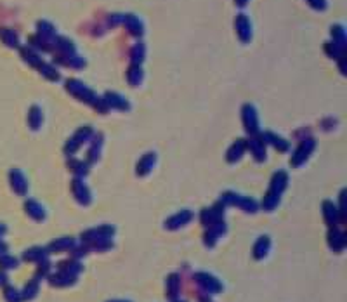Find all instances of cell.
Masks as SVG:
<instances>
[{
	"label": "cell",
	"mask_w": 347,
	"mask_h": 302,
	"mask_svg": "<svg viewBox=\"0 0 347 302\" xmlns=\"http://www.w3.org/2000/svg\"><path fill=\"white\" fill-rule=\"evenodd\" d=\"M287 186H288V174L285 172V170H278V172H275V175H273V179H271V184H269V190H267L266 197L262 198L259 209H262L266 212L275 210L276 207L280 205L281 195H283V191L287 190Z\"/></svg>",
	"instance_id": "6da1fadb"
},
{
	"label": "cell",
	"mask_w": 347,
	"mask_h": 302,
	"mask_svg": "<svg viewBox=\"0 0 347 302\" xmlns=\"http://www.w3.org/2000/svg\"><path fill=\"white\" fill-rule=\"evenodd\" d=\"M220 202H222L224 205L238 207L240 210L247 212V214H255V212L259 210V203H257L254 198L242 197V195L235 193V191H224V193L220 195Z\"/></svg>",
	"instance_id": "7a4b0ae2"
},
{
	"label": "cell",
	"mask_w": 347,
	"mask_h": 302,
	"mask_svg": "<svg viewBox=\"0 0 347 302\" xmlns=\"http://www.w3.org/2000/svg\"><path fill=\"white\" fill-rule=\"evenodd\" d=\"M115 226H109V224H103V226H97V228H91V230L82 233V242L85 245H91L96 242H104V240H113L115 236Z\"/></svg>",
	"instance_id": "3957f363"
},
{
	"label": "cell",
	"mask_w": 347,
	"mask_h": 302,
	"mask_svg": "<svg viewBox=\"0 0 347 302\" xmlns=\"http://www.w3.org/2000/svg\"><path fill=\"white\" fill-rule=\"evenodd\" d=\"M66 91L71 94L73 97H76V99H80V101H84V103H87V104H96V101L99 99V97L96 96V92L91 91V89L87 87V85H84L82 84L80 80H66Z\"/></svg>",
	"instance_id": "277c9868"
},
{
	"label": "cell",
	"mask_w": 347,
	"mask_h": 302,
	"mask_svg": "<svg viewBox=\"0 0 347 302\" xmlns=\"http://www.w3.org/2000/svg\"><path fill=\"white\" fill-rule=\"evenodd\" d=\"M193 280H195V283L198 285L200 290L208 293V295L222 292V283H220V281L215 278L214 275H210V273L198 271V273H195V275H193Z\"/></svg>",
	"instance_id": "5b68a950"
},
{
	"label": "cell",
	"mask_w": 347,
	"mask_h": 302,
	"mask_svg": "<svg viewBox=\"0 0 347 302\" xmlns=\"http://www.w3.org/2000/svg\"><path fill=\"white\" fill-rule=\"evenodd\" d=\"M94 136H96V134H94L92 127H87V125H85V127H80L71 137H69V141L66 142V146H64V153H66V155H75L76 151L80 149V146L84 144V142L92 141Z\"/></svg>",
	"instance_id": "8992f818"
},
{
	"label": "cell",
	"mask_w": 347,
	"mask_h": 302,
	"mask_svg": "<svg viewBox=\"0 0 347 302\" xmlns=\"http://www.w3.org/2000/svg\"><path fill=\"white\" fill-rule=\"evenodd\" d=\"M314 148H316V141H314L313 137L304 139L299 146H297V149L293 151L292 158H290V165H292V167H300L302 163H304L313 155Z\"/></svg>",
	"instance_id": "52a82bcc"
},
{
	"label": "cell",
	"mask_w": 347,
	"mask_h": 302,
	"mask_svg": "<svg viewBox=\"0 0 347 302\" xmlns=\"http://www.w3.org/2000/svg\"><path fill=\"white\" fill-rule=\"evenodd\" d=\"M224 210H226V205L219 200V202L214 203L212 207L202 210L200 221H202L203 226H212V224H215V222L224 221Z\"/></svg>",
	"instance_id": "ba28073f"
},
{
	"label": "cell",
	"mask_w": 347,
	"mask_h": 302,
	"mask_svg": "<svg viewBox=\"0 0 347 302\" xmlns=\"http://www.w3.org/2000/svg\"><path fill=\"white\" fill-rule=\"evenodd\" d=\"M242 120L248 136H257L259 134V117H257V111L252 104H245L242 108Z\"/></svg>",
	"instance_id": "9c48e42d"
},
{
	"label": "cell",
	"mask_w": 347,
	"mask_h": 302,
	"mask_svg": "<svg viewBox=\"0 0 347 302\" xmlns=\"http://www.w3.org/2000/svg\"><path fill=\"white\" fill-rule=\"evenodd\" d=\"M193 217H195V214L191 210H181V212H177V214L167 217L165 222H163V228L169 231L181 230V228L187 226V224L193 221Z\"/></svg>",
	"instance_id": "30bf717a"
},
{
	"label": "cell",
	"mask_w": 347,
	"mask_h": 302,
	"mask_svg": "<svg viewBox=\"0 0 347 302\" xmlns=\"http://www.w3.org/2000/svg\"><path fill=\"white\" fill-rule=\"evenodd\" d=\"M71 193L73 197H75L76 202L80 203V205L87 207L92 203V195H91V190H89V186L84 182V179L80 177H75L71 181Z\"/></svg>",
	"instance_id": "8fae6325"
},
{
	"label": "cell",
	"mask_w": 347,
	"mask_h": 302,
	"mask_svg": "<svg viewBox=\"0 0 347 302\" xmlns=\"http://www.w3.org/2000/svg\"><path fill=\"white\" fill-rule=\"evenodd\" d=\"M226 231H227V226L224 221L215 222V224H212V226H207V231H205V235H203V243H205V247H208V248L215 247V243L226 235Z\"/></svg>",
	"instance_id": "7c38bea8"
},
{
	"label": "cell",
	"mask_w": 347,
	"mask_h": 302,
	"mask_svg": "<svg viewBox=\"0 0 347 302\" xmlns=\"http://www.w3.org/2000/svg\"><path fill=\"white\" fill-rule=\"evenodd\" d=\"M46 280L49 281L51 287L64 288V287H73V285L79 281V276L69 275V273H63V271H56V273H51Z\"/></svg>",
	"instance_id": "4fadbf2b"
},
{
	"label": "cell",
	"mask_w": 347,
	"mask_h": 302,
	"mask_svg": "<svg viewBox=\"0 0 347 302\" xmlns=\"http://www.w3.org/2000/svg\"><path fill=\"white\" fill-rule=\"evenodd\" d=\"M247 149H250V155L255 158L257 162H264L266 160V142L262 141V137L257 134V136H250L245 141Z\"/></svg>",
	"instance_id": "5bb4252c"
},
{
	"label": "cell",
	"mask_w": 347,
	"mask_h": 302,
	"mask_svg": "<svg viewBox=\"0 0 347 302\" xmlns=\"http://www.w3.org/2000/svg\"><path fill=\"white\" fill-rule=\"evenodd\" d=\"M75 247H76L75 238H71V236H63V238L52 240V242L49 243L47 250H49V254H61V252H71Z\"/></svg>",
	"instance_id": "9a60e30c"
},
{
	"label": "cell",
	"mask_w": 347,
	"mask_h": 302,
	"mask_svg": "<svg viewBox=\"0 0 347 302\" xmlns=\"http://www.w3.org/2000/svg\"><path fill=\"white\" fill-rule=\"evenodd\" d=\"M326 240H328V245H330V248H332L333 252H337V254L344 252V248H345V233L338 230L337 226L330 228Z\"/></svg>",
	"instance_id": "2e32d148"
},
{
	"label": "cell",
	"mask_w": 347,
	"mask_h": 302,
	"mask_svg": "<svg viewBox=\"0 0 347 302\" xmlns=\"http://www.w3.org/2000/svg\"><path fill=\"white\" fill-rule=\"evenodd\" d=\"M235 28H236V33H238L240 40L243 44H248L252 39V26H250V19L247 18L245 14H240L238 18L235 19Z\"/></svg>",
	"instance_id": "e0dca14e"
},
{
	"label": "cell",
	"mask_w": 347,
	"mask_h": 302,
	"mask_svg": "<svg viewBox=\"0 0 347 302\" xmlns=\"http://www.w3.org/2000/svg\"><path fill=\"white\" fill-rule=\"evenodd\" d=\"M24 212H26V214L36 222H44V221H46V217H47V212L42 207V203H38L33 198L24 202Z\"/></svg>",
	"instance_id": "ac0fdd59"
},
{
	"label": "cell",
	"mask_w": 347,
	"mask_h": 302,
	"mask_svg": "<svg viewBox=\"0 0 347 302\" xmlns=\"http://www.w3.org/2000/svg\"><path fill=\"white\" fill-rule=\"evenodd\" d=\"M323 219L328 228H335L340 224V217H338V209L332 200H325L323 202Z\"/></svg>",
	"instance_id": "d6986e66"
},
{
	"label": "cell",
	"mask_w": 347,
	"mask_h": 302,
	"mask_svg": "<svg viewBox=\"0 0 347 302\" xmlns=\"http://www.w3.org/2000/svg\"><path fill=\"white\" fill-rule=\"evenodd\" d=\"M269 250H271V238L267 235H262L255 240L254 248H252V254H254L255 260H262L266 259Z\"/></svg>",
	"instance_id": "ffe728a7"
},
{
	"label": "cell",
	"mask_w": 347,
	"mask_h": 302,
	"mask_svg": "<svg viewBox=\"0 0 347 302\" xmlns=\"http://www.w3.org/2000/svg\"><path fill=\"white\" fill-rule=\"evenodd\" d=\"M9 181H11V187L16 191V193L21 195V197H23V195H26V191H28V181H26V177H24V174L21 172V170H18V169L11 170Z\"/></svg>",
	"instance_id": "44dd1931"
},
{
	"label": "cell",
	"mask_w": 347,
	"mask_h": 302,
	"mask_svg": "<svg viewBox=\"0 0 347 302\" xmlns=\"http://www.w3.org/2000/svg\"><path fill=\"white\" fill-rule=\"evenodd\" d=\"M179 293H181V276H179L177 273H172V275L167 276L165 295H167V299L175 300L179 297Z\"/></svg>",
	"instance_id": "7402d4cb"
},
{
	"label": "cell",
	"mask_w": 347,
	"mask_h": 302,
	"mask_svg": "<svg viewBox=\"0 0 347 302\" xmlns=\"http://www.w3.org/2000/svg\"><path fill=\"white\" fill-rule=\"evenodd\" d=\"M103 99H104V103L108 104V108H115V109H120V111H127L130 108L129 101L117 92H106L103 96Z\"/></svg>",
	"instance_id": "603a6c76"
},
{
	"label": "cell",
	"mask_w": 347,
	"mask_h": 302,
	"mask_svg": "<svg viewBox=\"0 0 347 302\" xmlns=\"http://www.w3.org/2000/svg\"><path fill=\"white\" fill-rule=\"evenodd\" d=\"M49 259V250L47 247H31L28 250H24L23 254V260L24 262H42V260Z\"/></svg>",
	"instance_id": "cb8c5ba5"
},
{
	"label": "cell",
	"mask_w": 347,
	"mask_h": 302,
	"mask_svg": "<svg viewBox=\"0 0 347 302\" xmlns=\"http://www.w3.org/2000/svg\"><path fill=\"white\" fill-rule=\"evenodd\" d=\"M155 163H157V155H155L153 151H151V153H146L144 157L137 162V169H136L137 175H148L151 170H153Z\"/></svg>",
	"instance_id": "d4e9b609"
},
{
	"label": "cell",
	"mask_w": 347,
	"mask_h": 302,
	"mask_svg": "<svg viewBox=\"0 0 347 302\" xmlns=\"http://www.w3.org/2000/svg\"><path fill=\"white\" fill-rule=\"evenodd\" d=\"M260 137H262V141L264 142H269V144H273L278 151H281V153H285V151H288L290 148V144H288V141H285L283 137H280V136H276V134H273V132H262V134H259Z\"/></svg>",
	"instance_id": "484cf974"
},
{
	"label": "cell",
	"mask_w": 347,
	"mask_h": 302,
	"mask_svg": "<svg viewBox=\"0 0 347 302\" xmlns=\"http://www.w3.org/2000/svg\"><path fill=\"white\" fill-rule=\"evenodd\" d=\"M58 271L79 276L80 273L84 271V266H82V262L79 259H66V260H59L58 262Z\"/></svg>",
	"instance_id": "4316f807"
},
{
	"label": "cell",
	"mask_w": 347,
	"mask_h": 302,
	"mask_svg": "<svg viewBox=\"0 0 347 302\" xmlns=\"http://www.w3.org/2000/svg\"><path fill=\"white\" fill-rule=\"evenodd\" d=\"M245 151H247V146H245V141L243 139H238L236 142H233L231 148L227 149V162L229 163H236L238 160H242V157L245 155Z\"/></svg>",
	"instance_id": "83f0119b"
},
{
	"label": "cell",
	"mask_w": 347,
	"mask_h": 302,
	"mask_svg": "<svg viewBox=\"0 0 347 302\" xmlns=\"http://www.w3.org/2000/svg\"><path fill=\"white\" fill-rule=\"evenodd\" d=\"M122 21H124L125 28L132 33L134 36H141L142 31H144V28H142V23L139 21L136 16L132 14H127V16H122Z\"/></svg>",
	"instance_id": "f1b7e54d"
},
{
	"label": "cell",
	"mask_w": 347,
	"mask_h": 302,
	"mask_svg": "<svg viewBox=\"0 0 347 302\" xmlns=\"http://www.w3.org/2000/svg\"><path fill=\"white\" fill-rule=\"evenodd\" d=\"M101 148H103V136H94L92 146L87 151V163H96L101 157Z\"/></svg>",
	"instance_id": "f546056e"
},
{
	"label": "cell",
	"mask_w": 347,
	"mask_h": 302,
	"mask_svg": "<svg viewBox=\"0 0 347 302\" xmlns=\"http://www.w3.org/2000/svg\"><path fill=\"white\" fill-rule=\"evenodd\" d=\"M42 122H44V113L40 109V106H31L30 111H28V125H30L33 130H38L42 127Z\"/></svg>",
	"instance_id": "4dcf8cb0"
},
{
	"label": "cell",
	"mask_w": 347,
	"mask_h": 302,
	"mask_svg": "<svg viewBox=\"0 0 347 302\" xmlns=\"http://www.w3.org/2000/svg\"><path fill=\"white\" fill-rule=\"evenodd\" d=\"M38 290H40V280H36V278L30 280L26 285H24V288H23V292H21L23 300L35 299V297L38 295Z\"/></svg>",
	"instance_id": "1f68e13d"
},
{
	"label": "cell",
	"mask_w": 347,
	"mask_h": 302,
	"mask_svg": "<svg viewBox=\"0 0 347 302\" xmlns=\"http://www.w3.org/2000/svg\"><path fill=\"white\" fill-rule=\"evenodd\" d=\"M68 169L71 170L76 177H85V175L89 174V163L84 160H75V158H71V160L68 162Z\"/></svg>",
	"instance_id": "d6a6232c"
},
{
	"label": "cell",
	"mask_w": 347,
	"mask_h": 302,
	"mask_svg": "<svg viewBox=\"0 0 347 302\" xmlns=\"http://www.w3.org/2000/svg\"><path fill=\"white\" fill-rule=\"evenodd\" d=\"M142 77H144V73H142L141 64H130V68L127 70V80L132 87H137V85L141 84Z\"/></svg>",
	"instance_id": "836d02e7"
},
{
	"label": "cell",
	"mask_w": 347,
	"mask_h": 302,
	"mask_svg": "<svg viewBox=\"0 0 347 302\" xmlns=\"http://www.w3.org/2000/svg\"><path fill=\"white\" fill-rule=\"evenodd\" d=\"M35 68H36V70H38L40 73H42V75L46 77V79H49V80H59V71L56 70V68L52 66V64H47V63H44V61H38Z\"/></svg>",
	"instance_id": "e575fe53"
},
{
	"label": "cell",
	"mask_w": 347,
	"mask_h": 302,
	"mask_svg": "<svg viewBox=\"0 0 347 302\" xmlns=\"http://www.w3.org/2000/svg\"><path fill=\"white\" fill-rule=\"evenodd\" d=\"M0 39H2V42L9 47H18L19 46L18 33H16L14 30H9V28H2V30H0Z\"/></svg>",
	"instance_id": "d590c367"
},
{
	"label": "cell",
	"mask_w": 347,
	"mask_h": 302,
	"mask_svg": "<svg viewBox=\"0 0 347 302\" xmlns=\"http://www.w3.org/2000/svg\"><path fill=\"white\" fill-rule=\"evenodd\" d=\"M38 35L42 36V39L54 40L56 39V28L47 21H40L38 23Z\"/></svg>",
	"instance_id": "8d00e7d4"
},
{
	"label": "cell",
	"mask_w": 347,
	"mask_h": 302,
	"mask_svg": "<svg viewBox=\"0 0 347 302\" xmlns=\"http://www.w3.org/2000/svg\"><path fill=\"white\" fill-rule=\"evenodd\" d=\"M142 59H144V44L137 42L130 51V61H132V64H141Z\"/></svg>",
	"instance_id": "74e56055"
},
{
	"label": "cell",
	"mask_w": 347,
	"mask_h": 302,
	"mask_svg": "<svg viewBox=\"0 0 347 302\" xmlns=\"http://www.w3.org/2000/svg\"><path fill=\"white\" fill-rule=\"evenodd\" d=\"M36 266H38V269H36V273H35V278L36 280H46L47 276L51 275L52 264H51V260H49V259L42 260V262H38Z\"/></svg>",
	"instance_id": "f35d334b"
},
{
	"label": "cell",
	"mask_w": 347,
	"mask_h": 302,
	"mask_svg": "<svg viewBox=\"0 0 347 302\" xmlns=\"http://www.w3.org/2000/svg\"><path fill=\"white\" fill-rule=\"evenodd\" d=\"M332 36L333 44H337L338 47H345V33H344V28L340 26V24H335V26H332Z\"/></svg>",
	"instance_id": "ab89813d"
},
{
	"label": "cell",
	"mask_w": 347,
	"mask_h": 302,
	"mask_svg": "<svg viewBox=\"0 0 347 302\" xmlns=\"http://www.w3.org/2000/svg\"><path fill=\"white\" fill-rule=\"evenodd\" d=\"M4 295H6L7 302H23L21 292L16 290L14 287H6V288H4Z\"/></svg>",
	"instance_id": "60d3db41"
},
{
	"label": "cell",
	"mask_w": 347,
	"mask_h": 302,
	"mask_svg": "<svg viewBox=\"0 0 347 302\" xmlns=\"http://www.w3.org/2000/svg\"><path fill=\"white\" fill-rule=\"evenodd\" d=\"M325 51L328 52V56L330 58H333V59H340L342 56H344V47H338L337 44H326L325 46Z\"/></svg>",
	"instance_id": "b9f144b4"
},
{
	"label": "cell",
	"mask_w": 347,
	"mask_h": 302,
	"mask_svg": "<svg viewBox=\"0 0 347 302\" xmlns=\"http://www.w3.org/2000/svg\"><path fill=\"white\" fill-rule=\"evenodd\" d=\"M0 264H2L4 268H16L18 266V259L16 257H0Z\"/></svg>",
	"instance_id": "7bdbcfd3"
},
{
	"label": "cell",
	"mask_w": 347,
	"mask_h": 302,
	"mask_svg": "<svg viewBox=\"0 0 347 302\" xmlns=\"http://www.w3.org/2000/svg\"><path fill=\"white\" fill-rule=\"evenodd\" d=\"M307 2L318 11H325L326 9V0H307Z\"/></svg>",
	"instance_id": "ee69618b"
},
{
	"label": "cell",
	"mask_w": 347,
	"mask_h": 302,
	"mask_svg": "<svg viewBox=\"0 0 347 302\" xmlns=\"http://www.w3.org/2000/svg\"><path fill=\"white\" fill-rule=\"evenodd\" d=\"M198 300H200V302H212L210 295H208V293H205V292L198 293Z\"/></svg>",
	"instance_id": "f6af8a7d"
},
{
	"label": "cell",
	"mask_w": 347,
	"mask_h": 302,
	"mask_svg": "<svg viewBox=\"0 0 347 302\" xmlns=\"http://www.w3.org/2000/svg\"><path fill=\"white\" fill-rule=\"evenodd\" d=\"M235 2H236V6L243 7V6H247V2H248V0H235Z\"/></svg>",
	"instance_id": "bcb514c9"
},
{
	"label": "cell",
	"mask_w": 347,
	"mask_h": 302,
	"mask_svg": "<svg viewBox=\"0 0 347 302\" xmlns=\"http://www.w3.org/2000/svg\"><path fill=\"white\" fill-rule=\"evenodd\" d=\"M106 302H132V300H125V299H111V300H106Z\"/></svg>",
	"instance_id": "7dc6e473"
},
{
	"label": "cell",
	"mask_w": 347,
	"mask_h": 302,
	"mask_svg": "<svg viewBox=\"0 0 347 302\" xmlns=\"http://www.w3.org/2000/svg\"><path fill=\"white\" fill-rule=\"evenodd\" d=\"M6 281H7L6 275H4V273H0V283H6Z\"/></svg>",
	"instance_id": "c3c4849f"
},
{
	"label": "cell",
	"mask_w": 347,
	"mask_h": 302,
	"mask_svg": "<svg viewBox=\"0 0 347 302\" xmlns=\"http://www.w3.org/2000/svg\"><path fill=\"white\" fill-rule=\"evenodd\" d=\"M6 231H7V228L4 226V224H0V236H2V235H4V233H6Z\"/></svg>",
	"instance_id": "681fc988"
},
{
	"label": "cell",
	"mask_w": 347,
	"mask_h": 302,
	"mask_svg": "<svg viewBox=\"0 0 347 302\" xmlns=\"http://www.w3.org/2000/svg\"><path fill=\"white\" fill-rule=\"evenodd\" d=\"M172 302H186V300H177V299H175V300H172Z\"/></svg>",
	"instance_id": "f907efd6"
}]
</instances>
